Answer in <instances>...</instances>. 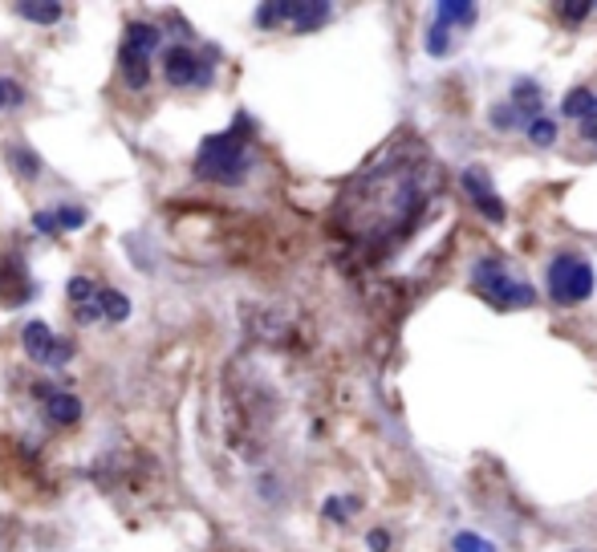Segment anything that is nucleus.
Here are the masks:
<instances>
[{
	"mask_svg": "<svg viewBox=\"0 0 597 552\" xmlns=\"http://www.w3.org/2000/svg\"><path fill=\"white\" fill-rule=\"evenodd\" d=\"M439 187L431 154L423 143H390L366 171L342 187L334 208V232L354 252L382 260L398 252L406 236L427 219V208Z\"/></svg>",
	"mask_w": 597,
	"mask_h": 552,
	"instance_id": "1",
	"label": "nucleus"
},
{
	"mask_svg": "<svg viewBox=\"0 0 597 552\" xmlns=\"http://www.w3.org/2000/svg\"><path fill=\"white\" fill-rule=\"evenodd\" d=\"M252 130H256L252 118L236 114V122L224 134H208L200 143V154H195V175L208 183H224V187L240 183L252 167V146H248Z\"/></svg>",
	"mask_w": 597,
	"mask_h": 552,
	"instance_id": "2",
	"label": "nucleus"
},
{
	"mask_svg": "<svg viewBox=\"0 0 597 552\" xmlns=\"http://www.w3.org/2000/svg\"><path fill=\"white\" fill-rule=\"evenodd\" d=\"M472 288L488 301L491 309H500V313H512V309H532L537 305V288L529 280L512 272L500 256H483L472 264Z\"/></svg>",
	"mask_w": 597,
	"mask_h": 552,
	"instance_id": "3",
	"label": "nucleus"
},
{
	"mask_svg": "<svg viewBox=\"0 0 597 552\" xmlns=\"http://www.w3.org/2000/svg\"><path fill=\"white\" fill-rule=\"evenodd\" d=\"M593 285H597V272L589 264V256H581V252H557L549 260V268H545V288H549L553 305L561 309H573L581 301H589Z\"/></svg>",
	"mask_w": 597,
	"mask_h": 552,
	"instance_id": "4",
	"label": "nucleus"
},
{
	"mask_svg": "<svg viewBox=\"0 0 597 552\" xmlns=\"http://www.w3.org/2000/svg\"><path fill=\"white\" fill-rule=\"evenodd\" d=\"M216 61H220V53H216V49H203V53H200V49H192V45H167V53H163L167 86H179V90L212 86Z\"/></svg>",
	"mask_w": 597,
	"mask_h": 552,
	"instance_id": "5",
	"label": "nucleus"
},
{
	"mask_svg": "<svg viewBox=\"0 0 597 552\" xmlns=\"http://www.w3.org/2000/svg\"><path fill=\"white\" fill-rule=\"evenodd\" d=\"M163 49V33L154 25H130L122 37V49H118V66H122V77L130 90H143L146 77H151V53Z\"/></svg>",
	"mask_w": 597,
	"mask_h": 552,
	"instance_id": "6",
	"label": "nucleus"
},
{
	"mask_svg": "<svg viewBox=\"0 0 597 552\" xmlns=\"http://www.w3.org/2000/svg\"><path fill=\"white\" fill-rule=\"evenodd\" d=\"M33 293H37V280L29 276V264H25V256H4L0 260V301L4 305H29Z\"/></svg>",
	"mask_w": 597,
	"mask_h": 552,
	"instance_id": "7",
	"label": "nucleus"
},
{
	"mask_svg": "<svg viewBox=\"0 0 597 552\" xmlns=\"http://www.w3.org/2000/svg\"><path fill=\"white\" fill-rule=\"evenodd\" d=\"M460 183H463V191H467V200L475 203V211H480L483 219H491V224H500V219H504V200L491 191L488 171H483V167H467V171L460 175Z\"/></svg>",
	"mask_w": 597,
	"mask_h": 552,
	"instance_id": "8",
	"label": "nucleus"
},
{
	"mask_svg": "<svg viewBox=\"0 0 597 552\" xmlns=\"http://www.w3.org/2000/svg\"><path fill=\"white\" fill-rule=\"evenodd\" d=\"M561 114H565V118H577V122H581V134H585L589 143H597V94H589L585 86L569 90L565 102H561Z\"/></svg>",
	"mask_w": 597,
	"mask_h": 552,
	"instance_id": "9",
	"label": "nucleus"
},
{
	"mask_svg": "<svg viewBox=\"0 0 597 552\" xmlns=\"http://www.w3.org/2000/svg\"><path fill=\"white\" fill-rule=\"evenodd\" d=\"M508 106L524 118V122H532V118L545 114V90H540L537 82H529V77H524V82H516V86H512Z\"/></svg>",
	"mask_w": 597,
	"mask_h": 552,
	"instance_id": "10",
	"label": "nucleus"
},
{
	"mask_svg": "<svg viewBox=\"0 0 597 552\" xmlns=\"http://www.w3.org/2000/svg\"><path fill=\"white\" fill-rule=\"evenodd\" d=\"M20 345H25V353H29L33 362L45 366L49 350H53V329H49L45 321H29L25 329H20Z\"/></svg>",
	"mask_w": 597,
	"mask_h": 552,
	"instance_id": "11",
	"label": "nucleus"
},
{
	"mask_svg": "<svg viewBox=\"0 0 597 552\" xmlns=\"http://www.w3.org/2000/svg\"><path fill=\"white\" fill-rule=\"evenodd\" d=\"M329 17H334V9L318 0V4H289V17L285 20H293V29L297 33H309V29H321Z\"/></svg>",
	"mask_w": 597,
	"mask_h": 552,
	"instance_id": "12",
	"label": "nucleus"
},
{
	"mask_svg": "<svg viewBox=\"0 0 597 552\" xmlns=\"http://www.w3.org/2000/svg\"><path fill=\"white\" fill-rule=\"evenodd\" d=\"M45 414L58 422V427H74V422H82V398L58 390L53 398H45Z\"/></svg>",
	"mask_w": 597,
	"mask_h": 552,
	"instance_id": "13",
	"label": "nucleus"
},
{
	"mask_svg": "<svg viewBox=\"0 0 597 552\" xmlns=\"http://www.w3.org/2000/svg\"><path fill=\"white\" fill-rule=\"evenodd\" d=\"M435 25H444V29H452V25H460V29H467V25H475V17H480V9L475 4H467V0H444L439 9H435Z\"/></svg>",
	"mask_w": 597,
	"mask_h": 552,
	"instance_id": "14",
	"label": "nucleus"
},
{
	"mask_svg": "<svg viewBox=\"0 0 597 552\" xmlns=\"http://www.w3.org/2000/svg\"><path fill=\"white\" fill-rule=\"evenodd\" d=\"M17 9V17L33 20V25H58L61 17H66V4H49V0H20V4H12Z\"/></svg>",
	"mask_w": 597,
	"mask_h": 552,
	"instance_id": "15",
	"label": "nucleus"
},
{
	"mask_svg": "<svg viewBox=\"0 0 597 552\" xmlns=\"http://www.w3.org/2000/svg\"><path fill=\"white\" fill-rule=\"evenodd\" d=\"M94 305H98V313H106L110 321H126V317H130V301H126L118 288H98Z\"/></svg>",
	"mask_w": 597,
	"mask_h": 552,
	"instance_id": "16",
	"label": "nucleus"
},
{
	"mask_svg": "<svg viewBox=\"0 0 597 552\" xmlns=\"http://www.w3.org/2000/svg\"><path fill=\"white\" fill-rule=\"evenodd\" d=\"M9 162H12V171H17L20 179H37L41 175V159H37V151H29V146H9Z\"/></svg>",
	"mask_w": 597,
	"mask_h": 552,
	"instance_id": "17",
	"label": "nucleus"
},
{
	"mask_svg": "<svg viewBox=\"0 0 597 552\" xmlns=\"http://www.w3.org/2000/svg\"><path fill=\"white\" fill-rule=\"evenodd\" d=\"M321 516L334 520V524H346V520H354V516H357V500H354V495H329L326 508H321Z\"/></svg>",
	"mask_w": 597,
	"mask_h": 552,
	"instance_id": "18",
	"label": "nucleus"
},
{
	"mask_svg": "<svg viewBox=\"0 0 597 552\" xmlns=\"http://www.w3.org/2000/svg\"><path fill=\"white\" fill-rule=\"evenodd\" d=\"M524 130H529V143L532 146H553V143H557V122H553V118H545V114L532 118Z\"/></svg>",
	"mask_w": 597,
	"mask_h": 552,
	"instance_id": "19",
	"label": "nucleus"
},
{
	"mask_svg": "<svg viewBox=\"0 0 597 552\" xmlns=\"http://www.w3.org/2000/svg\"><path fill=\"white\" fill-rule=\"evenodd\" d=\"M488 118H491V126H496V130H521V126H529L508 102H496V106L488 110Z\"/></svg>",
	"mask_w": 597,
	"mask_h": 552,
	"instance_id": "20",
	"label": "nucleus"
},
{
	"mask_svg": "<svg viewBox=\"0 0 597 552\" xmlns=\"http://www.w3.org/2000/svg\"><path fill=\"white\" fill-rule=\"evenodd\" d=\"M53 219H58V232H77V228H86L90 224V211L86 208H58L53 211Z\"/></svg>",
	"mask_w": 597,
	"mask_h": 552,
	"instance_id": "21",
	"label": "nucleus"
},
{
	"mask_svg": "<svg viewBox=\"0 0 597 552\" xmlns=\"http://www.w3.org/2000/svg\"><path fill=\"white\" fill-rule=\"evenodd\" d=\"M94 293H98V285L90 280V276H74V280L66 285V296L74 301V309L77 305H90V301H94Z\"/></svg>",
	"mask_w": 597,
	"mask_h": 552,
	"instance_id": "22",
	"label": "nucleus"
},
{
	"mask_svg": "<svg viewBox=\"0 0 597 552\" xmlns=\"http://www.w3.org/2000/svg\"><path fill=\"white\" fill-rule=\"evenodd\" d=\"M452 552H496V544L483 540L480 532H455L452 536Z\"/></svg>",
	"mask_w": 597,
	"mask_h": 552,
	"instance_id": "23",
	"label": "nucleus"
},
{
	"mask_svg": "<svg viewBox=\"0 0 597 552\" xmlns=\"http://www.w3.org/2000/svg\"><path fill=\"white\" fill-rule=\"evenodd\" d=\"M285 17H289V4H285V0H272V4H261V9H256V25H261V29H277Z\"/></svg>",
	"mask_w": 597,
	"mask_h": 552,
	"instance_id": "24",
	"label": "nucleus"
},
{
	"mask_svg": "<svg viewBox=\"0 0 597 552\" xmlns=\"http://www.w3.org/2000/svg\"><path fill=\"white\" fill-rule=\"evenodd\" d=\"M427 53H431V58H447V53H452V29L431 25V29H427Z\"/></svg>",
	"mask_w": 597,
	"mask_h": 552,
	"instance_id": "25",
	"label": "nucleus"
},
{
	"mask_svg": "<svg viewBox=\"0 0 597 552\" xmlns=\"http://www.w3.org/2000/svg\"><path fill=\"white\" fill-rule=\"evenodd\" d=\"M74 362V342L69 337H53V350H49L45 366H53V370H61V366Z\"/></svg>",
	"mask_w": 597,
	"mask_h": 552,
	"instance_id": "26",
	"label": "nucleus"
},
{
	"mask_svg": "<svg viewBox=\"0 0 597 552\" xmlns=\"http://www.w3.org/2000/svg\"><path fill=\"white\" fill-rule=\"evenodd\" d=\"M589 12H597V4H557V17H565V25H581V17H589Z\"/></svg>",
	"mask_w": 597,
	"mask_h": 552,
	"instance_id": "27",
	"label": "nucleus"
},
{
	"mask_svg": "<svg viewBox=\"0 0 597 552\" xmlns=\"http://www.w3.org/2000/svg\"><path fill=\"white\" fill-rule=\"evenodd\" d=\"M20 102H25V90L17 82H9V77H0V110L4 106H20Z\"/></svg>",
	"mask_w": 597,
	"mask_h": 552,
	"instance_id": "28",
	"label": "nucleus"
},
{
	"mask_svg": "<svg viewBox=\"0 0 597 552\" xmlns=\"http://www.w3.org/2000/svg\"><path fill=\"white\" fill-rule=\"evenodd\" d=\"M33 228H37L41 236H58V219H53V211H37V216H33Z\"/></svg>",
	"mask_w": 597,
	"mask_h": 552,
	"instance_id": "29",
	"label": "nucleus"
},
{
	"mask_svg": "<svg viewBox=\"0 0 597 552\" xmlns=\"http://www.w3.org/2000/svg\"><path fill=\"white\" fill-rule=\"evenodd\" d=\"M370 552H390V532H382V528H374V532L366 536Z\"/></svg>",
	"mask_w": 597,
	"mask_h": 552,
	"instance_id": "30",
	"label": "nucleus"
},
{
	"mask_svg": "<svg viewBox=\"0 0 597 552\" xmlns=\"http://www.w3.org/2000/svg\"><path fill=\"white\" fill-rule=\"evenodd\" d=\"M74 317H77V325H94L102 313H98V305L90 301V305H77V313H74Z\"/></svg>",
	"mask_w": 597,
	"mask_h": 552,
	"instance_id": "31",
	"label": "nucleus"
}]
</instances>
